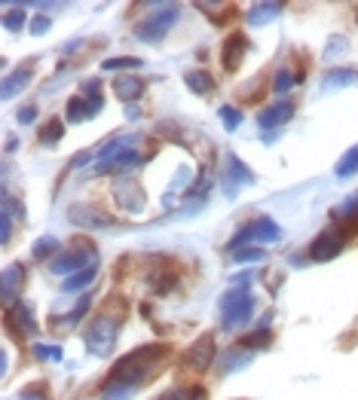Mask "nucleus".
<instances>
[{"mask_svg":"<svg viewBox=\"0 0 358 400\" xmlns=\"http://www.w3.org/2000/svg\"><path fill=\"white\" fill-rule=\"evenodd\" d=\"M162 355H165V351H162L160 346L138 349V351H132L129 358L119 360V364L114 367V373H110V379H114V382H123V385L138 388V382H141V379L147 376V370H150Z\"/></svg>","mask_w":358,"mask_h":400,"instance_id":"nucleus-1","label":"nucleus"},{"mask_svg":"<svg viewBox=\"0 0 358 400\" xmlns=\"http://www.w3.org/2000/svg\"><path fill=\"white\" fill-rule=\"evenodd\" d=\"M251 312H254V296L245 284L239 287V291H227L224 296H220V315H224L220 321H224L227 330L242 327V324L251 318Z\"/></svg>","mask_w":358,"mask_h":400,"instance_id":"nucleus-2","label":"nucleus"},{"mask_svg":"<svg viewBox=\"0 0 358 400\" xmlns=\"http://www.w3.org/2000/svg\"><path fill=\"white\" fill-rule=\"evenodd\" d=\"M117 333H119V321L110 315H98L86 330V349L98 358H107L117 346Z\"/></svg>","mask_w":358,"mask_h":400,"instance_id":"nucleus-3","label":"nucleus"},{"mask_svg":"<svg viewBox=\"0 0 358 400\" xmlns=\"http://www.w3.org/2000/svg\"><path fill=\"white\" fill-rule=\"evenodd\" d=\"M279 238H282L279 223H275L273 217H257V220H251L248 226H242L236 232L233 241H229V248L242 250L245 245H251V241H266V245H273V241H279Z\"/></svg>","mask_w":358,"mask_h":400,"instance_id":"nucleus-4","label":"nucleus"},{"mask_svg":"<svg viewBox=\"0 0 358 400\" xmlns=\"http://www.w3.org/2000/svg\"><path fill=\"white\" fill-rule=\"evenodd\" d=\"M101 83L98 80H89L86 86H83V95L77 98H71L68 101V123H83V119H92L101 110Z\"/></svg>","mask_w":358,"mask_h":400,"instance_id":"nucleus-5","label":"nucleus"},{"mask_svg":"<svg viewBox=\"0 0 358 400\" xmlns=\"http://www.w3.org/2000/svg\"><path fill=\"white\" fill-rule=\"evenodd\" d=\"M156 9H160V13L150 16V18H144V22L135 28V34L141 37V40H147V43L162 40V37L172 31L174 18H178V6H174V4H169V6H156Z\"/></svg>","mask_w":358,"mask_h":400,"instance_id":"nucleus-6","label":"nucleus"},{"mask_svg":"<svg viewBox=\"0 0 358 400\" xmlns=\"http://www.w3.org/2000/svg\"><path fill=\"white\" fill-rule=\"evenodd\" d=\"M343 248H346V232H340V229H325V232H321V236L309 245V257L316 260V263H328V260H334Z\"/></svg>","mask_w":358,"mask_h":400,"instance_id":"nucleus-7","label":"nucleus"},{"mask_svg":"<svg viewBox=\"0 0 358 400\" xmlns=\"http://www.w3.org/2000/svg\"><path fill=\"white\" fill-rule=\"evenodd\" d=\"M141 162V156H138L132 147H126V150H119L114 156H107V159H101L98 162V174H107V171H129V169H135V165Z\"/></svg>","mask_w":358,"mask_h":400,"instance_id":"nucleus-8","label":"nucleus"},{"mask_svg":"<svg viewBox=\"0 0 358 400\" xmlns=\"http://www.w3.org/2000/svg\"><path fill=\"white\" fill-rule=\"evenodd\" d=\"M245 52H248V40L242 34H229L227 37V43H224V68L227 71H239V64H242L245 59Z\"/></svg>","mask_w":358,"mask_h":400,"instance_id":"nucleus-9","label":"nucleus"},{"mask_svg":"<svg viewBox=\"0 0 358 400\" xmlns=\"http://www.w3.org/2000/svg\"><path fill=\"white\" fill-rule=\"evenodd\" d=\"M291 114H294V107L288 104V101H279V104H273V107L261 110V116H257V123H261V128H279V126L288 123Z\"/></svg>","mask_w":358,"mask_h":400,"instance_id":"nucleus-10","label":"nucleus"},{"mask_svg":"<svg viewBox=\"0 0 358 400\" xmlns=\"http://www.w3.org/2000/svg\"><path fill=\"white\" fill-rule=\"evenodd\" d=\"M187 364H193L196 370H205L208 364H215V339H211V337H202L196 346L187 351Z\"/></svg>","mask_w":358,"mask_h":400,"instance_id":"nucleus-11","label":"nucleus"},{"mask_svg":"<svg viewBox=\"0 0 358 400\" xmlns=\"http://www.w3.org/2000/svg\"><path fill=\"white\" fill-rule=\"evenodd\" d=\"M9 318H13V324L18 327V333H37V318H34V312H31V305L28 303H13V312H9Z\"/></svg>","mask_w":358,"mask_h":400,"instance_id":"nucleus-12","label":"nucleus"},{"mask_svg":"<svg viewBox=\"0 0 358 400\" xmlns=\"http://www.w3.org/2000/svg\"><path fill=\"white\" fill-rule=\"evenodd\" d=\"M114 92H117L119 101H135V98L144 95V83L138 77H132V73H126V77L114 80Z\"/></svg>","mask_w":358,"mask_h":400,"instance_id":"nucleus-13","label":"nucleus"},{"mask_svg":"<svg viewBox=\"0 0 358 400\" xmlns=\"http://www.w3.org/2000/svg\"><path fill=\"white\" fill-rule=\"evenodd\" d=\"M22 278H25V269L13 263V266H6V272H4V284H0V296H4V303H13L16 300V291L22 287Z\"/></svg>","mask_w":358,"mask_h":400,"instance_id":"nucleus-14","label":"nucleus"},{"mask_svg":"<svg viewBox=\"0 0 358 400\" xmlns=\"http://www.w3.org/2000/svg\"><path fill=\"white\" fill-rule=\"evenodd\" d=\"M282 13V4H254V6H248V13H245V18H248V25H266V22H273L275 16Z\"/></svg>","mask_w":358,"mask_h":400,"instance_id":"nucleus-15","label":"nucleus"},{"mask_svg":"<svg viewBox=\"0 0 358 400\" xmlns=\"http://www.w3.org/2000/svg\"><path fill=\"white\" fill-rule=\"evenodd\" d=\"M229 181H227V190H229V196H233V190H236V183L242 187V183H251L254 178H251V171L245 169V162L239 159V156H229Z\"/></svg>","mask_w":358,"mask_h":400,"instance_id":"nucleus-16","label":"nucleus"},{"mask_svg":"<svg viewBox=\"0 0 358 400\" xmlns=\"http://www.w3.org/2000/svg\"><path fill=\"white\" fill-rule=\"evenodd\" d=\"M68 214H71L73 223H80V226H110V223H114V220H107L105 214L89 211V208H80V205H77V208H71Z\"/></svg>","mask_w":358,"mask_h":400,"instance_id":"nucleus-17","label":"nucleus"},{"mask_svg":"<svg viewBox=\"0 0 358 400\" xmlns=\"http://www.w3.org/2000/svg\"><path fill=\"white\" fill-rule=\"evenodd\" d=\"M184 83H187L196 95H208V92L215 89V80H211L208 71H187L184 73Z\"/></svg>","mask_w":358,"mask_h":400,"instance_id":"nucleus-18","label":"nucleus"},{"mask_svg":"<svg viewBox=\"0 0 358 400\" xmlns=\"http://www.w3.org/2000/svg\"><path fill=\"white\" fill-rule=\"evenodd\" d=\"M95 275H98V266L80 269L77 275H71L68 281H64V287H61V291H64V293H73V291H80V287H86V284H92V281H95Z\"/></svg>","mask_w":358,"mask_h":400,"instance_id":"nucleus-19","label":"nucleus"},{"mask_svg":"<svg viewBox=\"0 0 358 400\" xmlns=\"http://www.w3.org/2000/svg\"><path fill=\"white\" fill-rule=\"evenodd\" d=\"M352 83H355V71L343 68V71H330L328 77H325V83H321V89H325V92H330V89H343V86H352Z\"/></svg>","mask_w":358,"mask_h":400,"instance_id":"nucleus-20","label":"nucleus"},{"mask_svg":"<svg viewBox=\"0 0 358 400\" xmlns=\"http://www.w3.org/2000/svg\"><path fill=\"white\" fill-rule=\"evenodd\" d=\"M28 83H31V71H22V73H13V77H6L4 80V98H13L16 92H22Z\"/></svg>","mask_w":358,"mask_h":400,"instance_id":"nucleus-21","label":"nucleus"},{"mask_svg":"<svg viewBox=\"0 0 358 400\" xmlns=\"http://www.w3.org/2000/svg\"><path fill=\"white\" fill-rule=\"evenodd\" d=\"M334 217L343 220V223H358V193L352 199H346L343 205H337L334 208Z\"/></svg>","mask_w":358,"mask_h":400,"instance_id":"nucleus-22","label":"nucleus"},{"mask_svg":"<svg viewBox=\"0 0 358 400\" xmlns=\"http://www.w3.org/2000/svg\"><path fill=\"white\" fill-rule=\"evenodd\" d=\"M355 171H358V144L337 162V178H352Z\"/></svg>","mask_w":358,"mask_h":400,"instance_id":"nucleus-23","label":"nucleus"},{"mask_svg":"<svg viewBox=\"0 0 358 400\" xmlns=\"http://www.w3.org/2000/svg\"><path fill=\"white\" fill-rule=\"evenodd\" d=\"M132 394H135V388H132V385L114 382V379H110V382L105 385V400H129Z\"/></svg>","mask_w":358,"mask_h":400,"instance_id":"nucleus-24","label":"nucleus"},{"mask_svg":"<svg viewBox=\"0 0 358 400\" xmlns=\"http://www.w3.org/2000/svg\"><path fill=\"white\" fill-rule=\"evenodd\" d=\"M294 86V73L288 71V68H279L275 71V80H273V92L275 95H285V92H288Z\"/></svg>","mask_w":358,"mask_h":400,"instance_id":"nucleus-25","label":"nucleus"},{"mask_svg":"<svg viewBox=\"0 0 358 400\" xmlns=\"http://www.w3.org/2000/svg\"><path fill=\"white\" fill-rule=\"evenodd\" d=\"M61 135H64V123H61V119H49V126L40 132V141L43 144H55Z\"/></svg>","mask_w":358,"mask_h":400,"instance_id":"nucleus-26","label":"nucleus"},{"mask_svg":"<svg viewBox=\"0 0 358 400\" xmlns=\"http://www.w3.org/2000/svg\"><path fill=\"white\" fill-rule=\"evenodd\" d=\"M59 248H61V245H59L55 238H40V241L34 245V257H37V260H46V257H52Z\"/></svg>","mask_w":358,"mask_h":400,"instance_id":"nucleus-27","label":"nucleus"},{"mask_svg":"<svg viewBox=\"0 0 358 400\" xmlns=\"http://www.w3.org/2000/svg\"><path fill=\"white\" fill-rule=\"evenodd\" d=\"M220 119H224V128L227 132H236L239 123H242V114L236 107H220Z\"/></svg>","mask_w":358,"mask_h":400,"instance_id":"nucleus-28","label":"nucleus"},{"mask_svg":"<svg viewBox=\"0 0 358 400\" xmlns=\"http://www.w3.org/2000/svg\"><path fill=\"white\" fill-rule=\"evenodd\" d=\"M236 263H251V260H263L266 250L263 248H242V250H233Z\"/></svg>","mask_w":358,"mask_h":400,"instance_id":"nucleus-29","label":"nucleus"},{"mask_svg":"<svg viewBox=\"0 0 358 400\" xmlns=\"http://www.w3.org/2000/svg\"><path fill=\"white\" fill-rule=\"evenodd\" d=\"M34 358L37 360H61V349L59 346H34Z\"/></svg>","mask_w":358,"mask_h":400,"instance_id":"nucleus-30","label":"nucleus"},{"mask_svg":"<svg viewBox=\"0 0 358 400\" xmlns=\"http://www.w3.org/2000/svg\"><path fill=\"white\" fill-rule=\"evenodd\" d=\"M162 400H202V392L199 388H193V392L190 388H174V392H169Z\"/></svg>","mask_w":358,"mask_h":400,"instance_id":"nucleus-31","label":"nucleus"},{"mask_svg":"<svg viewBox=\"0 0 358 400\" xmlns=\"http://www.w3.org/2000/svg\"><path fill=\"white\" fill-rule=\"evenodd\" d=\"M105 71H117V68H141V59H107L101 64Z\"/></svg>","mask_w":358,"mask_h":400,"instance_id":"nucleus-32","label":"nucleus"},{"mask_svg":"<svg viewBox=\"0 0 358 400\" xmlns=\"http://www.w3.org/2000/svg\"><path fill=\"white\" fill-rule=\"evenodd\" d=\"M22 25H25L22 9H18V13H16V9H9V13L4 16V28H6V31H18V28H22Z\"/></svg>","mask_w":358,"mask_h":400,"instance_id":"nucleus-33","label":"nucleus"},{"mask_svg":"<svg viewBox=\"0 0 358 400\" xmlns=\"http://www.w3.org/2000/svg\"><path fill=\"white\" fill-rule=\"evenodd\" d=\"M245 349H257V346H270V333H254V337H248L242 342Z\"/></svg>","mask_w":358,"mask_h":400,"instance_id":"nucleus-34","label":"nucleus"},{"mask_svg":"<svg viewBox=\"0 0 358 400\" xmlns=\"http://www.w3.org/2000/svg\"><path fill=\"white\" fill-rule=\"evenodd\" d=\"M49 28H52V22H49V18H46V16H37L34 22H31V34H37V37H40V34H46V31H49Z\"/></svg>","mask_w":358,"mask_h":400,"instance_id":"nucleus-35","label":"nucleus"},{"mask_svg":"<svg viewBox=\"0 0 358 400\" xmlns=\"http://www.w3.org/2000/svg\"><path fill=\"white\" fill-rule=\"evenodd\" d=\"M34 119H37V107H31V104H28V107H22V110H18V123H34Z\"/></svg>","mask_w":358,"mask_h":400,"instance_id":"nucleus-36","label":"nucleus"},{"mask_svg":"<svg viewBox=\"0 0 358 400\" xmlns=\"http://www.w3.org/2000/svg\"><path fill=\"white\" fill-rule=\"evenodd\" d=\"M9 232H13V223H9V214H4V232H0L4 241H9Z\"/></svg>","mask_w":358,"mask_h":400,"instance_id":"nucleus-37","label":"nucleus"},{"mask_svg":"<svg viewBox=\"0 0 358 400\" xmlns=\"http://www.w3.org/2000/svg\"><path fill=\"white\" fill-rule=\"evenodd\" d=\"M18 400H46V397H37V394H22Z\"/></svg>","mask_w":358,"mask_h":400,"instance_id":"nucleus-38","label":"nucleus"}]
</instances>
